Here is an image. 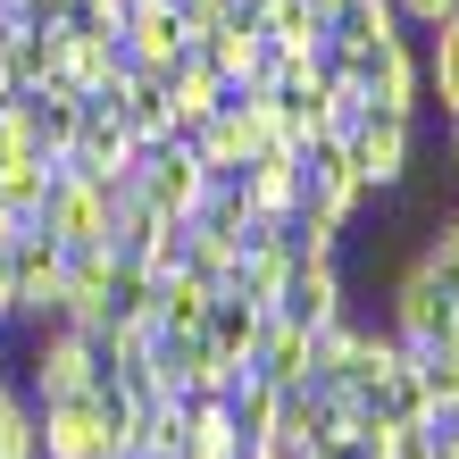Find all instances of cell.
<instances>
[{"label": "cell", "instance_id": "obj_1", "mask_svg": "<svg viewBox=\"0 0 459 459\" xmlns=\"http://www.w3.org/2000/svg\"><path fill=\"white\" fill-rule=\"evenodd\" d=\"M42 410V459H134V418L143 401H126L109 376L84 393H59V401H34Z\"/></svg>", "mask_w": 459, "mask_h": 459}, {"label": "cell", "instance_id": "obj_2", "mask_svg": "<svg viewBox=\"0 0 459 459\" xmlns=\"http://www.w3.org/2000/svg\"><path fill=\"white\" fill-rule=\"evenodd\" d=\"M9 376L25 401L84 393V385H100V334L75 326V317H42V326H25V359H9Z\"/></svg>", "mask_w": 459, "mask_h": 459}, {"label": "cell", "instance_id": "obj_3", "mask_svg": "<svg viewBox=\"0 0 459 459\" xmlns=\"http://www.w3.org/2000/svg\"><path fill=\"white\" fill-rule=\"evenodd\" d=\"M342 151H351V168H359L368 201L410 193V176H418V109H359L342 126Z\"/></svg>", "mask_w": 459, "mask_h": 459}, {"label": "cell", "instance_id": "obj_4", "mask_svg": "<svg viewBox=\"0 0 459 459\" xmlns=\"http://www.w3.org/2000/svg\"><path fill=\"white\" fill-rule=\"evenodd\" d=\"M410 359V342H401L393 326H368V317H342V326L317 334V385H334V393H376L385 376Z\"/></svg>", "mask_w": 459, "mask_h": 459}, {"label": "cell", "instance_id": "obj_5", "mask_svg": "<svg viewBox=\"0 0 459 459\" xmlns=\"http://www.w3.org/2000/svg\"><path fill=\"white\" fill-rule=\"evenodd\" d=\"M134 201H143V209H159V218H193V209L209 201V184H218V176H209L201 168V151L193 143H176V134H168V143H151V151H134Z\"/></svg>", "mask_w": 459, "mask_h": 459}, {"label": "cell", "instance_id": "obj_6", "mask_svg": "<svg viewBox=\"0 0 459 459\" xmlns=\"http://www.w3.org/2000/svg\"><path fill=\"white\" fill-rule=\"evenodd\" d=\"M385 326L410 342V351L459 334V284H443L435 267H418V259L393 267V284H385Z\"/></svg>", "mask_w": 459, "mask_h": 459}, {"label": "cell", "instance_id": "obj_7", "mask_svg": "<svg viewBox=\"0 0 459 459\" xmlns=\"http://www.w3.org/2000/svg\"><path fill=\"white\" fill-rule=\"evenodd\" d=\"M0 267H9L17 326H42V317H59V276H67V242H59V234L17 226L9 242H0Z\"/></svg>", "mask_w": 459, "mask_h": 459}, {"label": "cell", "instance_id": "obj_8", "mask_svg": "<svg viewBox=\"0 0 459 459\" xmlns=\"http://www.w3.org/2000/svg\"><path fill=\"white\" fill-rule=\"evenodd\" d=\"M359 209H368V184L359 168H351V151H342V134L334 143H309L301 151V201H292V218H317V226H359Z\"/></svg>", "mask_w": 459, "mask_h": 459}, {"label": "cell", "instance_id": "obj_9", "mask_svg": "<svg viewBox=\"0 0 459 459\" xmlns=\"http://www.w3.org/2000/svg\"><path fill=\"white\" fill-rule=\"evenodd\" d=\"M267 317H284V326H301V334H326L351 317V267L342 259H292V276L276 292V309Z\"/></svg>", "mask_w": 459, "mask_h": 459}, {"label": "cell", "instance_id": "obj_10", "mask_svg": "<svg viewBox=\"0 0 459 459\" xmlns=\"http://www.w3.org/2000/svg\"><path fill=\"white\" fill-rule=\"evenodd\" d=\"M117 193L126 184H100V176H59L50 184V209H42V234H59L67 251H84V242H109V218H117Z\"/></svg>", "mask_w": 459, "mask_h": 459}, {"label": "cell", "instance_id": "obj_11", "mask_svg": "<svg viewBox=\"0 0 459 459\" xmlns=\"http://www.w3.org/2000/svg\"><path fill=\"white\" fill-rule=\"evenodd\" d=\"M117 50H126V67H159V75H176L184 59H193V34H184L176 0H126V17H117Z\"/></svg>", "mask_w": 459, "mask_h": 459}, {"label": "cell", "instance_id": "obj_12", "mask_svg": "<svg viewBox=\"0 0 459 459\" xmlns=\"http://www.w3.org/2000/svg\"><path fill=\"white\" fill-rule=\"evenodd\" d=\"M100 109L126 126V143H134V151L168 143V75H159V67H126L117 84L100 92Z\"/></svg>", "mask_w": 459, "mask_h": 459}, {"label": "cell", "instance_id": "obj_13", "mask_svg": "<svg viewBox=\"0 0 459 459\" xmlns=\"http://www.w3.org/2000/svg\"><path fill=\"white\" fill-rule=\"evenodd\" d=\"M259 334H267V301H242L234 284H218V301H209V317H201V342L218 351L226 368H251Z\"/></svg>", "mask_w": 459, "mask_h": 459}, {"label": "cell", "instance_id": "obj_14", "mask_svg": "<svg viewBox=\"0 0 459 459\" xmlns=\"http://www.w3.org/2000/svg\"><path fill=\"white\" fill-rule=\"evenodd\" d=\"M193 59L218 75V84H251L259 75V59H267V42H259V25L251 17H226V25H209V34H193Z\"/></svg>", "mask_w": 459, "mask_h": 459}, {"label": "cell", "instance_id": "obj_15", "mask_svg": "<svg viewBox=\"0 0 459 459\" xmlns=\"http://www.w3.org/2000/svg\"><path fill=\"white\" fill-rule=\"evenodd\" d=\"M418 92H426V109L459 117V9L418 34Z\"/></svg>", "mask_w": 459, "mask_h": 459}, {"label": "cell", "instance_id": "obj_16", "mask_svg": "<svg viewBox=\"0 0 459 459\" xmlns=\"http://www.w3.org/2000/svg\"><path fill=\"white\" fill-rule=\"evenodd\" d=\"M226 92H234V84H218L201 59H184V67L168 75V134H176V143H193V134L226 109Z\"/></svg>", "mask_w": 459, "mask_h": 459}, {"label": "cell", "instance_id": "obj_17", "mask_svg": "<svg viewBox=\"0 0 459 459\" xmlns=\"http://www.w3.org/2000/svg\"><path fill=\"white\" fill-rule=\"evenodd\" d=\"M209 301H218V284L193 276V267H176V276H151V326H159V334H201Z\"/></svg>", "mask_w": 459, "mask_h": 459}, {"label": "cell", "instance_id": "obj_18", "mask_svg": "<svg viewBox=\"0 0 459 459\" xmlns=\"http://www.w3.org/2000/svg\"><path fill=\"white\" fill-rule=\"evenodd\" d=\"M251 368L267 376V385H317V334H301V326H284V317H267V334H259V351H251Z\"/></svg>", "mask_w": 459, "mask_h": 459}, {"label": "cell", "instance_id": "obj_19", "mask_svg": "<svg viewBox=\"0 0 459 459\" xmlns=\"http://www.w3.org/2000/svg\"><path fill=\"white\" fill-rule=\"evenodd\" d=\"M410 25L393 17V0H342V9L326 17V50L334 59H351V50H376V42H401Z\"/></svg>", "mask_w": 459, "mask_h": 459}, {"label": "cell", "instance_id": "obj_20", "mask_svg": "<svg viewBox=\"0 0 459 459\" xmlns=\"http://www.w3.org/2000/svg\"><path fill=\"white\" fill-rule=\"evenodd\" d=\"M251 25H259L267 50H326V17H317L309 0H259Z\"/></svg>", "mask_w": 459, "mask_h": 459}, {"label": "cell", "instance_id": "obj_21", "mask_svg": "<svg viewBox=\"0 0 459 459\" xmlns=\"http://www.w3.org/2000/svg\"><path fill=\"white\" fill-rule=\"evenodd\" d=\"M276 401H284V385H267L259 368H242V376H234V393H226L234 435H242V443H267V435H276Z\"/></svg>", "mask_w": 459, "mask_h": 459}, {"label": "cell", "instance_id": "obj_22", "mask_svg": "<svg viewBox=\"0 0 459 459\" xmlns=\"http://www.w3.org/2000/svg\"><path fill=\"white\" fill-rule=\"evenodd\" d=\"M242 435H234V418H226V401H184V443L176 459H234Z\"/></svg>", "mask_w": 459, "mask_h": 459}, {"label": "cell", "instance_id": "obj_23", "mask_svg": "<svg viewBox=\"0 0 459 459\" xmlns=\"http://www.w3.org/2000/svg\"><path fill=\"white\" fill-rule=\"evenodd\" d=\"M368 410L385 418V426H426V410H435V393H426V376H418V359H401L385 385L368 393Z\"/></svg>", "mask_w": 459, "mask_h": 459}, {"label": "cell", "instance_id": "obj_24", "mask_svg": "<svg viewBox=\"0 0 459 459\" xmlns=\"http://www.w3.org/2000/svg\"><path fill=\"white\" fill-rule=\"evenodd\" d=\"M50 184H59L50 159H17V168H0V209H9L17 226H34L42 209H50Z\"/></svg>", "mask_w": 459, "mask_h": 459}, {"label": "cell", "instance_id": "obj_25", "mask_svg": "<svg viewBox=\"0 0 459 459\" xmlns=\"http://www.w3.org/2000/svg\"><path fill=\"white\" fill-rule=\"evenodd\" d=\"M0 459H42V410L17 385L0 393Z\"/></svg>", "mask_w": 459, "mask_h": 459}, {"label": "cell", "instance_id": "obj_26", "mask_svg": "<svg viewBox=\"0 0 459 459\" xmlns=\"http://www.w3.org/2000/svg\"><path fill=\"white\" fill-rule=\"evenodd\" d=\"M410 359H418V376H426V393H435V410H459V334L410 351Z\"/></svg>", "mask_w": 459, "mask_h": 459}, {"label": "cell", "instance_id": "obj_27", "mask_svg": "<svg viewBox=\"0 0 459 459\" xmlns=\"http://www.w3.org/2000/svg\"><path fill=\"white\" fill-rule=\"evenodd\" d=\"M368 459H435V443H426V426H376Z\"/></svg>", "mask_w": 459, "mask_h": 459}, {"label": "cell", "instance_id": "obj_28", "mask_svg": "<svg viewBox=\"0 0 459 459\" xmlns=\"http://www.w3.org/2000/svg\"><path fill=\"white\" fill-rule=\"evenodd\" d=\"M176 17H184V34H209V25L234 17V0H176Z\"/></svg>", "mask_w": 459, "mask_h": 459}, {"label": "cell", "instance_id": "obj_29", "mask_svg": "<svg viewBox=\"0 0 459 459\" xmlns=\"http://www.w3.org/2000/svg\"><path fill=\"white\" fill-rule=\"evenodd\" d=\"M426 443L435 459H459V410H426Z\"/></svg>", "mask_w": 459, "mask_h": 459}, {"label": "cell", "instance_id": "obj_30", "mask_svg": "<svg viewBox=\"0 0 459 459\" xmlns=\"http://www.w3.org/2000/svg\"><path fill=\"white\" fill-rule=\"evenodd\" d=\"M451 9H459V0H393V17L410 25V34H426V25H435V17H451Z\"/></svg>", "mask_w": 459, "mask_h": 459}, {"label": "cell", "instance_id": "obj_31", "mask_svg": "<svg viewBox=\"0 0 459 459\" xmlns=\"http://www.w3.org/2000/svg\"><path fill=\"white\" fill-rule=\"evenodd\" d=\"M451 134H443V151H451V176H459V117H443Z\"/></svg>", "mask_w": 459, "mask_h": 459}, {"label": "cell", "instance_id": "obj_32", "mask_svg": "<svg viewBox=\"0 0 459 459\" xmlns=\"http://www.w3.org/2000/svg\"><path fill=\"white\" fill-rule=\"evenodd\" d=\"M9 385H17V376H9V342H0V393H9Z\"/></svg>", "mask_w": 459, "mask_h": 459}, {"label": "cell", "instance_id": "obj_33", "mask_svg": "<svg viewBox=\"0 0 459 459\" xmlns=\"http://www.w3.org/2000/svg\"><path fill=\"white\" fill-rule=\"evenodd\" d=\"M9 100H17V84H9V67H0V109H9Z\"/></svg>", "mask_w": 459, "mask_h": 459}, {"label": "cell", "instance_id": "obj_34", "mask_svg": "<svg viewBox=\"0 0 459 459\" xmlns=\"http://www.w3.org/2000/svg\"><path fill=\"white\" fill-rule=\"evenodd\" d=\"M309 9H317V17H334V9H342V0H309Z\"/></svg>", "mask_w": 459, "mask_h": 459}, {"label": "cell", "instance_id": "obj_35", "mask_svg": "<svg viewBox=\"0 0 459 459\" xmlns=\"http://www.w3.org/2000/svg\"><path fill=\"white\" fill-rule=\"evenodd\" d=\"M234 9H242V17H251V9H259V0H234Z\"/></svg>", "mask_w": 459, "mask_h": 459}]
</instances>
